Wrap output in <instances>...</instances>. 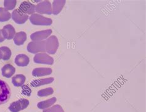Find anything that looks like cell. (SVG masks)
I'll return each mask as SVG.
<instances>
[{
	"mask_svg": "<svg viewBox=\"0 0 146 112\" xmlns=\"http://www.w3.org/2000/svg\"><path fill=\"white\" fill-rule=\"evenodd\" d=\"M27 51L31 53H38L40 52L44 53L46 50V41H32L29 43L27 47Z\"/></svg>",
	"mask_w": 146,
	"mask_h": 112,
	"instance_id": "cell-1",
	"label": "cell"
},
{
	"mask_svg": "<svg viewBox=\"0 0 146 112\" xmlns=\"http://www.w3.org/2000/svg\"><path fill=\"white\" fill-rule=\"evenodd\" d=\"M11 97V89L5 81L0 80V105L6 103Z\"/></svg>",
	"mask_w": 146,
	"mask_h": 112,
	"instance_id": "cell-2",
	"label": "cell"
},
{
	"mask_svg": "<svg viewBox=\"0 0 146 112\" xmlns=\"http://www.w3.org/2000/svg\"><path fill=\"white\" fill-rule=\"evenodd\" d=\"M30 21L34 25L49 26L52 24L51 18L45 17L43 15L37 14H33L30 17Z\"/></svg>",
	"mask_w": 146,
	"mask_h": 112,
	"instance_id": "cell-3",
	"label": "cell"
},
{
	"mask_svg": "<svg viewBox=\"0 0 146 112\" xmlns=\"http://www.w3.org/2000/svg\"><path fill=\"white\" fill-rule=\"evenodd\" d=\"M58 39L55 36H51L46 40V50L50 55H54L59 47Z\"/></svg>",
	"mask_w": 146,
	"mask_h": 112,
	"instance_id": "cell-4",
	"label": "cell"
},
{
	"mask_svg": "<svg viewBox=\"0 0 146 112\" xmlns=\"http://www.w3.org/2000/svg\"><path fill=\"white\" fill-rule=\"evenodd\" d=\"M29 105V100L25 99H21L17 101L14 102L9 107V110L11 112H19L25 109Z\"/></svg>",
	"mask_w": 146,
	"mask_h": 112,
	"instance_id": "cell-5",
	"label": "cell"
},
{
	"mask_svg": "<svg viewBox=\"0 0 146 112\" xmlns=\"http://www.w3.org/2000/svg\"><path fill=\"white\" fill-rule=\"evenodd\" d=\"M33 61L37 64L52 65L54 63V59L47 53H41L36 54V55L33 58Z\"/></svg>",
	"mask_w": 146,
	"mask_h": 112,
	"instance_id": "cell-6",
	"label": "cell"
},
{
	"mask_svg": "<svg viewBox=\"0 0 146 112\" xmlns=\"http://www.w3.org/2000/svg\"><path fill=\"white\" fill-rule=\"evenodd\" d=\"M35 11L40 14H52V6L51 3L48 1H41V3L36 6Z\"/></svg>",
	"mask_w": 146,
	"mask_h": 112,
	"instance_id": "cell-7",
	"label": "cell"
},
{
	"mask_svg": "<svg viewBox=\"0 0 146 112\" xmlns=\"http://www.w3.org/2000/svg\"><path fill=\"white\" fill-rule=\"evenodd\" d=\"M11 17L13 20L17 24H24L28 20L29 17L27 14L23 13L19 9H15L11 14Z\"/></svg>",
	"mask_w": 146,
	"mask_h": 112,
	"instance_id": "cell-8",
	"label": "cell"
},
{
	"mask_svg": "<svg viewBox=\"0 0 146 112\" xmlns=\"http://www.w3.org/2000/svg\"><path fill=\"white\" fill-rule=\"evenodd\" d=\"M52 34L51 29H46L44 31H40L33 33L30 36V39L32 41H42L46 39L48 37Z\"/></svg>",
	"mask_w": 146,
	"mask_h": 112,
	"instance_id": "cell-9",
	"label": "cell"
},
{
	"mask_svg": "<svg viewBox=\"0 0 146 112\" xmlns=\"http://www.w3.org/2000/svg\"><path fill=\"white\" fill-rule=\"evenodd\" d=\"M35 7L36 6L33 5L32 3L28 1H24L21 3V5L19 6V9L25 14L32 15L35 14V12H36Z\"/></svg>",
	"mask_w": 146,
	"mask_h": 112,
	"instance_id": "cell-10",
	"label": "cell"
},
{
	"mask_svg": "<svg viewBox=\"0 0 146 112\" xmlns=\"http://www.w3.org/2000/svg\"><path fill=\"white\" fill-rule=\"evenodd\" d=\"M2 34L5 39L11 40L14 38L16 35V30L11 25H7L5 26L1 29Z\"/></svg>",
	"mask_w": 146,
	"mask_h": 112,
	"instance_id": "cell-11",
	"label": "cell"
},
{
	"mask_svg": "<svg viewBox=\"0 0 146 112\" xmlns=\"http://www.w3.org/2000/svg\"><path fill=\"white\" fill-rule=\"evenodd\" d=\"M52 69L48 67H38L34 69L32 71V75L36 77L48 75L52 74Z\"/></svg>",
	"mask_w": 146,
	"mask_h": 112,
	"instance_id": "cell-12",
	"label": "cell"
},
{
	"mask_svg": "<svg viewBox=\"0 0 146 112\" xmlns=\"http://www.w3.org/2000/svg\"><path fill=\"white\" fill-rule=\"evenodd\" d=\"M30 63L29 58L25 54H20L17 55L15 58V63L18 66L25 67L27 66Z\"/></svg>",
	"mask_w": 146,
	"mask_h": 112,
	"instance_id": "cell-13",
	"label": "cell"
},
{
	"mask_svg": "<svg viewBox=\"0 0 146 112\" xmlns=\"http://www.w3.org/2000/svg\"><path fill=\"white\" fill-rule=\"evenodd\" d=\"M1 72L3 77L6 78H10L16 72V68L10 64H7L2 67Z\"/></svg>",
	"mask_w": 146,
	"mask_h": 112,
	"instance_id": "cell-14",
	"label": "cell"
},
{
	"mask_svg": "<svg viewBox=\"0 0 146 112\" xmlns=\"http://www.w3.org/2000/svg\"><path fill=\"white\" fill-rule=\"evenodd\" d=\"M66 1L64 0H55L52 3V12L54 15H57L59 14Z\"/></svg>",
	"mask_w": 146,
	"mask_h": 112,
	"instance_id": "cell-15",
	"label": "cell"
},
{
	"mask_svg": "<svg viewBox=\"0 0 146 112\" xmlns=\"http://www.w3.org/2000/svg\"><path fill=\"white\" fill-rule=\"evenodd\" d=\"M54 80V79L52 78V77H50V78H47V79L35 80H33L31 82V86L35 88L39 87L42 85H44V84L51 83Z\"/></svg>",
	"mask_w": 146,
	"mask_h": 112,
	"instance_id": "cell-16",
	"label": "cell"
},
{
	"mask_svg": "<svg viewBox=\"0 0 146 112\" xmlns=\"http://www.w3.org/2000/svg\"><path fill=\"white\" fill-rule=\"evenodd\" d=\"M27 40V34L24 31L19 32L14 37V42L17 45H22Z\"/></svg>",
	"mask_w": 146,
	"mask_h": 112,
	"instance_id": "cell-17",
	"label": "cell"
},
{
	"mask_svg": "<svg viewBox=\"0 0 146 112\" xmlns=\"http://www.w3.org/2000/svg\"><path fill=\"white\" fill-rule=\"evenodd\" d=\"M26 77L22 74H17L12 78V83L16 87L22 86L25 82Z\"/></svg>",
	"mask_w": 146,
	"mask_h": 112,
	"instance_id": "cell-18",
	"label": "cell"
},
{
	"mask_svg": "<svg viewBox=\"0 0 146 112\" xmlns=\"http://www.w3.org/2000/svg\"><path fill=\"white\" fill-rule=\"evenodd\" d=\"M56 98L55 97L52 98L48 100H44V101H41L37 104V107L38 109L41 110H44L48 109L49 107H51L54 103L56 102Z\"/></svg>",
	"mask_w": 146,
	"mask_h": 112,
	"instance_id": "cell-19",
	"label": "cell"
},
{
	"mask_svg": "<svg viewBox=\"0 0 146 112\" xmlns=\"http://www.w3.org/2000/svg\"><path fill=\"white\" fill-rule=\"evenodd\" d=\"M11 50L7 47H0V59L4 61H7L11 57Z\"/></svg>",
	"mask_w": 146,
	"mask_h": 112,
	"instance_id": "cell-20",
	"label": "cell"
},
{
	"mask_svg": "<svg viewBox=\"0 0 146 112\" xmlns=\"http://www.w3.org/2000/svg\"><path fill=\"white\" fill-rule=\"evenodd\" d=\"M11 18V14L8 10H6L3 7H0V22H5L8 21Z\"/></svg>",
	"mask_w": 146,
	"mask_h": 112,
	"instance_id": "cell-21",
	"label": "cell"
},
{
	"mask_svg": "<svg viewBox=\"0 0 146 112\" xmlns=\"http://www.w3.org/2000/svg\"><path fill=\"white\" fill-rule=\"evenodd\" d=\"M17 4L16 0H6L4 1V6L5 9L7 10H11L14 9Z\"/></svg>",
	"mask_w": 146,
	"mask_h": 112,
	"instance_id": "cell-22",
	"label": "cell"
},
{
	"mask_svg": "<svg viewBox=\"0 0 146 112\" xmlns=\"http://www.w3.org/2000/svg\"><path fill=\"white\" fill-rule=\"evenodd\" d=\"M54 90L52 88H48L38 91L37 94L38 96H40V97H45V96H48L52 94Z\"/></svg>",
	"mask_w": 146,
	"mask_h": 112,
	"instance_id": "cell-23",
	"label": "cell"
},
{
	"mask_svg": "<svg viewBox=\"0 0 146 112\" xmlns=\"http://www.w3.org/2000/svg\"><path fill=\"white\" fill-rule=\"evenodd\" d=\"M43 112H64V111L60 105H55L48 109H44Z\"/></svg>",
	"mask_w": 146,
	"mask_h": 112,
	"instance_id": "cell-24",
	"label": "cell"
},
{
	"mask_svg": "<svg viewBox=\"0 0 146 112\" xmlns=\"http://www.w3.org/2000/svg\"><path fill=\"white\" fill-rule=\"evenodd\" d=\"M22 94L27 96H30L32 94V90L28 85H23L22 86Z\"/></svg>",
	"mask_w": 146,
	"mask_h": 112,
	"instance_id": "cell-25",
	"label": "cell"
},
{
	"mask_svg": "<svg viewBox=\"0 0 146 112\" xmlns=\"http://www.w3.org/2000/svg\"><path fill=\"white\" fill-rule=\"evenodd\" d=\"M5 40V39L4 38L3 34H2V32H1V30H0V42H2L4 41Z\"/></svg>",
	"mask_w": 146,
	"mask_h": 112,
	"instance_id": "cell-26",
	"label": "cell"
},
{
	"mask_svg": "<svg viewBox=\"0 0 146 112\" xmlns=\"http://www.w3.org/2000/svg\"><path fill=\"white\" fill-rule=\"evenodd\" d=\"M0 60H1V59H0Z\"/></svg>",
	"mask_w": 146,
	"mask_h": 112,
	"instance_id": "cell-27",
	"label": "cell"
}]
</instances>
